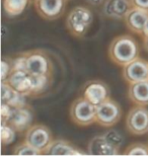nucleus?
<instances>
[{
	"label": "nucleus",
	"instance_id": "nucleus-1",
	"mask_svg": "<svg viewBox=\"0 0 148 156\" xmlns=\"http://www.w3.org/2000/svg\"><path fill=\"white\" fill-rule=\"evenodd\" d=\"M108 54L113 63L123 67L139 57L140 48L138 42L132 36L121 35L111 42Z\"/></svg>",
	"mask_w": 148,
	"mask_h": 156
},
{
	"label": "nucleus",
	"instance_id": "nucleus-2",
	"mask_svg": "<svg viewBox=\"0 0 148 156\" xmlns=\"http://www.w3.org/2000/svg\"><path fill=\"white\" fill-rule=\"evenodd\" d=\"M93 21L92 11L86 6H75L67 14L65 26L75 38H83L89 30Z\"/></svg>",
	"mask_w": 148,
	"mask_h": 156
},
{
	"label": "nucleus",
	"instance_id": "nucleus-3",
	"mask_svg": "<svg viewBox=\"0 0 148 156\" xmlns=\"http://www.w3.org/2000/svg\"><path fill=\"white\" fill-rule=\"evenodd\" d=\"M70 119L75 125L87 127L96 121V105L91 104L85 98H76L70 107Z\"/></svg>",
	"mask_w": 148,
	"mask_h": 156
},
{
	"label": "nucleus",
	"instance_id": "nucleus-4",
	"mask_svg": "<svg viewBox=\"0 0 148 156\" xmlns=\"http://www.w3.org/2000/svg\"><path fill=\"white\" fill-rule=\"evenodd\" d=\"M27 54V71L34 75H53V63L44 50H31Z\"/></svg>",
	"mask_w": 148,
	"mask_h": 156
},
{
	"label": "nucleus",
	"instance_id": "nucleus-5",
	"mask_svg": "<svg viewBox=\"0 0 148 156\" xmlns=\"http://www.w3.org/2000/svg\"><path fill=\"white\" fill-rule=\"evenodd\" d=\"M123 111L121 105L110 98L96 107V121L99 126L110 128L115 126L121 120Z\"/></svg>",
	"mask_w": 148,
	"mask_h": 156
},
{
	"label": "nucleus",
	"instance_id": "nucleus-6",
	"mask_svg": "<svg viewBox=\"0 0 148 156\" xmlns=\"http://www.w3.org/2000/svg\"><path fill=\"white\" fill-rule=\"evenodd\" d=\"M53 135L51 130L45 125L36 124L31 126L26 131L24 141L29 143L34 148L38 149L41 153L44 152L53 141Z\"/></svg>",
	"mask_w": 148,
	"mask_h": 156
},
{
	"label": "nucleus",
	"instance_id": "nucleus-7",
	"mask_svg": "<svg viewBox=\"0 0 148 156\" xmlns=\"http://www.w3.org/2000/svg\"><path fill=\"white\" fill-rule=\"evenodd\" d=\"M126 128L133 135L142 136L148 133V108L135 105L129 111L126 118Z\"/></svg>",
	"mask_w": 148,
	"mask_h": 156
},
{
	"label": "nucleus",
	"instance_id": "nucleus-8",
	"mask_svg": "<svg viewBox=\"0 0 148 156\" xmlns=\"http://www.w3.org/2000/svg\"><path fill=\"white\" fill-rule=\"evenodd\" d=\"M34 5L42 18L55 20L64 14L67 0H34Z\"/></svg>",
	"mask_w": 148,
	"mask_h": 156
},
{
	"label": "nucleus",
	"instance_id": "nucleus-9",
	"mask_svg": "<svg viewBox=\"0 0 148 156\" xmlns=\"http://www.w3.org/2000/svg\"><path fill=\"white\" fill-rule=\"evenodd\" d=\"M122 76L128 84L148 79V62L138 57L123 66Z\"/></svg>",
	"mask_w": 148,
	"mask_h": 156
},
{
	"label": "nucleus",
	"instance_id": "nucleus-10",
	"mask_svg": "<svg viewBox=\"0 0 148 156\" xmlns=\"http://www.w3.org/2000/svg\"><path fill=\"white\" fill-rule=\"evenodd\" d=\"M111 91L108 84L102 80L88 81L83 87L82 96L94 105H99L110 98Z\"/></svg>",
	"mask_w": 148,
	"mask_h": 156
},
{
	"label": "nucleus",
	"instance_id": "nucleus-11",
	"mask_svg": "<svg viewBox=\"0 0 148 156\" xmlns=\"http://www.w3.org/2000/svg\"><path fill=\"white\" fill-rule=\"evenodd\" d=\"M33 121L34 111L27 105L20 108H13L12 115L7 123L10 124L16 132H23L33 125Z\"/></svg>",
	"mask_w": 148,
	"mask_h": 156
},
{
	"label": "nucleus",
	"instance_id": "nucleus-12",
	"mask_svg": "<svg viewBox=\"0 0 148 156\" xmlns=\"http://www.w3.org/2000/svg\"><path fill=\"white\" fill-rule=\"evenodd\" d=\"M132 8L130 0H105L103 3V14L111 20H121Z\"/></svg>",
	"mask_w": 148,
	"mask_h": 156
},
{
	"label": "nucleus",
	"instance_id": "nucleus-13",
	"mask_svg": "<svg viewBox=\"0 0 148 156\" xmlns=\"http://www.w3.org/2000/svg\"><path fill=\"white\" fill-rule=\"evenodd\" d=\"M148 18V11L144 9L132 7L124 18V23L131 33L142 36L144 26Z\"/></svg>",
	"mask_w": 148,
	"mask_h": 156
},
{
	"label": "nucleus",
	"instance_id": "nucleus-14",
	"mask_svg": "<svg viewBox=\"0 0 148 156\" xmlns=\"http://www.w3.org/2000/svg\"><path fill=\"white\" fill-rule=\"evenodd\" d=\"M88 153L91 155H119L120 149L113 145L105 135L96 136L89 141Z\"/></svg>",
	"mask_w": 148,
	"mask_h": 156
},
{
	"label": "nucleus",
	"instance_id": "nucleus-15",
	"mask_svg": "<svg viewBox=\"0 0 148 156\" xmlns=\"http://www.w3.org/2000/svg\"><path fill=\"white\" fill-rule=\"evenodd\" d=\"M128 98L135 105H148V79L130 83L128 86Z\"/></svg>",
	"mask_w": 148,
	"mask_h": 156
},
{
	"label": "nucleus",
	"instance_id": "nucleus-16",
	"mask_svg": "<svg viewBox=\"0 0 148 156\" xmlns=\"http://www.w3.org/2000/svg\"><path fill=\"white\" fill-rule=\"evenodd\" d=\"M7 82L16 91L31 96V75L27 71H13L8 77Z\"/></svg>",
	"mask_w": 148,
	"mask_h": 156
},
{
	"label": "nucleus",
	"instance_id": "nucleus-17",
	"mask_svg": "<svg viewBox=\"0 0 148 156\" xmlns=\"http://www.w3.org/2000/svg\"><path fill=\"white\" fill-rule=\"evenodd\" d=\"M45 155H81L85 154L82 150H79L69 141L64 139L53 140L49 147L44 152Z\"/></svg>",
	"mask_w": 148,
	"mask_h": 156
},
{
	"label": "nucleus",
	"instance_id": "nucleus-18",
	"mask_svg": "<svg viewBox=\"0 0 148 156\" xmlns=\"http://www.w3.org/2000/svg\"><path fill=\"white\" fill-rule=\"evenodd\" d=\"M31 75V96L36 98L47 92L51 88L53 83V75Z\"/></svg>",
	"mask_w": 148,
	"mask_h": 156
},
{
	"label": "nucleus",
	"instance_id": "nucleus-19",
	"mask_svg": "<svg viewBox=\"0 0 148 156\" xmlns=\"http://www.w3.org/2000/svg\"><path fill=\"white\" fill-rule=\"evenodd\" d=\"M29 0H3V9L9 17L21 14L26 9Z\"/></svg>",
	"mask_w": 148,
	"mask_h": 156
},
{
	"label": "nucleus",
	"instance_id": "nucleus-20",
	"mask_svg": "<svg viewBox=\"0 0 148 156\" xmlns=\"http://www.w3.org/2000/svg\"><path fill=\"white\" fill-rule=\"evenodd\" d=\"M16 131L7 122L1 123V143L3 146L11 144L15 139Z\"/></svg>",
	"mask_w": 148,
	"mask_h": 156
},
{
	"label": "nucleus",
	"instance_id": "nucleus-21",
	"mask_svg": "<svg viewBox=\"0 0 148 156\" xmlns=\"http://www.w3.org/2000/svg\"><path fill=\"white\" fill-rule=\"evenodd\" d=\"M13 154L14 155H27V156H31V155H42V153L38 150V149L34 148L33 146L30 145L27 142H23L17 144L13 149Z\"/></svg>",
	"mask_w": 148,
	"mask_h": 156
},
{
	"label": "nucleus",
	"instance_id": "nucleus-22",
	"mask_svg": "<svg viewBox=\"0 0 148 156\" xmlns=\"http://www.w3.org/2000/svg\"><path fill=\"white\" fill-rule=\"evenodd\" d=\"M124 155H148V145L143 143H133L124 151Z\"/></svg>",
	"mask_w": 148,
	"mask_h": 156
},
{
	"label": "nucleus",
	"instance_id": "nucleus-23",
	"mask_svg": "<svg viewBox=\"0 0 148 156\" xmlns=\"http://www.w3.org/2000/svg\"><path fill=\"white\" fill-rule=\"evenodd\" d=\"M13 72V62L12 58L3 56L1 60V81H5Z\"/></svg>",
	"mask_w": 148,
	"mask_h": 156
},
{
	"label": "nucleus",
	"instance_id": "nucleus-24",
	"mask_svg": "<svg viewBox=\"0 0 148 156\" xmlns=\"http://www.w3.org/2000/svg\"><path fill=\"white\" fill-rule=\"evenodd\" d=\"M103 135L113 145H115L119 149L121 148V146L123 145V136L117 130H109Z\"/></svg>",
	"mask_w": 148,
	"mask_h": 156
},
{
	"label": "nucleus",
	"instance_id": "nucleus-25",
	"mask_svg": "<svg viewBox=\"0 0 148 156\" xmlns=\"http://www.w3.org/2000/svg\"><path fill=\"white\" fill-rule=\"evenodd\" d=\"M27 95L23 94V93H20L15 90L12 98H10L7 104L10 105L12 108H20V107H23V105H27Z\"/></svg>",
	"mask_w": 148,
	"mask_h": 156
},
{
	"label": "nucleus",
	"instance_id": "nucleus-26",
	"mask_svg": "<svg viewBox=\"0 0 148 156\" xmlns=\"http://www.w3.org/2000/svg\"><path fill=\"white\" fill-rule=\"evenodd\" d=\"M15 90L7 81H1V102H7L10 101Z\"/></svg>",
	"mask_w": 148,
	"mask_h": 156
},
{
	"label": "nucleus",
	"instance_id": "nucleus-27",
	"mask_svg": "<svg viewBox=\"0 0 148 156\" xmlns=\"http://www.w3.org/2000/svg\"><path fill=\"white\" fill-rule=\"evenodd\" d=\"M13 62V71H27V54L21 53L15 58H12Z\"/></svg>",
	"mask_w": 148,
	"mask_h": 156
},
{
	"label": "nucleus",
	"instance_id": "nucleus-28",
	"mask_svg": "<svg viewBox=\"0 0 148 156\" xmlns=\"http://www.w3.org/2000/svg\"><path fill=\"white\" fill-rule=\"evenodd\" d=\"M13 108L10 107L8 104L1 102V122H8L12 115Z\"/></svg>",
	"mask_w": 148,
	"mask_h": 156
},
{
	"label": "nucleus",
	"instance_id": "nucleus-29",
	"mask_svg": "<svg viewBox=\"0 0 148 156\" xmlns=\"http://www.w3.org/2000/svg\"><path fill=\"white\" fill-rule=\"evenodd\" d=\"M132 7H137L148 11V0H130Z\"/></svg>",
	"mask_w": 148,
	"mask_h": 156
},
{
	"label": "nucleus",
	"instance_id": "nucleus-30",
	"mask_svg": "<svg viewBox=\"0 0 148 156\" xmlns=\"http://www.w3.org/2000/svg\"><path fill=\"white\" fill-rule=\"evenodd\" d=\"M85 1L92 6H99V5H103L105 0H85Z\"/></svg>",
	"mask_w": 148,
	"mask_h": 156
},
{
	"label": "nucleus",
	"instance_id": "nucleus-31",
	"mask_svg": "<svg viewBox=\"0 0 148 156\" xmlns=\"http://www.w3.org/2000/svg\"><path fill=\"white\" fill-rule=\"evenodd\" d=\"M147 36H148V18L145 23V26H144V30L142 34V37H147Z\"/></svg>",
	"mask_w": 148,
	"mask_h": 156
},
{
	"label": "nucleus",
	"instance_id": "nucleus-32",
	"mask_svg": "<svg viewBox=\"0 0 148 156\" xmlns=\"http://www.w3.org/2000/svg\"><path fill=\"white\" fill-rule=\"evenodd\" d=\"M142 38H143V47H144V49L148 52V36L142 37Z\"/></svg>",
	"mask_w": 148,
	"mask_h": 156
}]
</instances>
